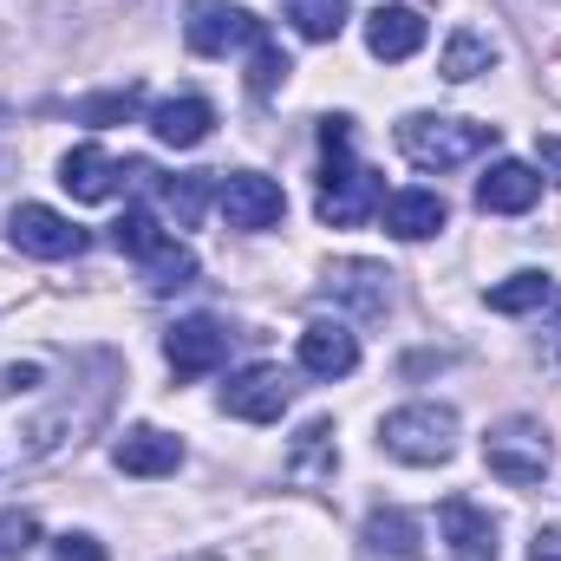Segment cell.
I'll use <instances>...</instances> for the list:
<instances>
[{"instance_id":"ac0fdd59","label":"cell","mask_w":561,"mask_h":561,"mask_svg":"<svg viewBox=\"0 0 561 561\" xmlns=\"http://www.w3.org/2000/svg\"><path fill=\"white\" fill-rule=\"evenodd\" d=\"M366 46H373V59H412L424 46V13L419 7H379V13H366Z\"/></svg>"},{"instance_id":"d4e9b609","label":"cell","mask_w":561,"mask_h":561,"mask_svg":"<svg viewBox=\"0 0 561 561\" xmlns=\"http://www.w3.org/2000/svg\"><path fill=\"white\" fill-rule=\"evenodd\" d=\"M209 176H216V170H190V176L157 183V203L176 216V229H196V216H203V203H209Z\"/></svg>"},{"instance_id":"4dcf8cb0","label":"cell","mask_w":561,"mask_h":561,"mask_svg":"<svg viewBox=\"0 0 561 561\" xmlns=\"http://www.w3.org/2000/svg\"><path fill=\"white\" fill-rule=\"evenodd\" d=\"M53 561H112V556H105L92 536H59V542H53Z\"/></svg>"},{"instance_id":"e0dca14e","label":"cell","mask_w":561,"mask_h":561,"mask_svg":"<svg viewBox=\"0 0 561 561\" xmlns=\"http://www.w3.org/2000/svg\"><path fill=\"white\" fill-rule=\"evenodd\" d=\"M209 125H216V105L196 99V92L150 105V131H157V144H170V150H196V144L209 138Z\"/></svg>"},{"instance_id":"f546056e","label":"cell","mask_w":561,"mask_h":561,"mask_svg":"<svg viewBox=\"0 0 561 561\" xmlns=\"http://www.w3.org/2000/svg\"><path fill=\"white\" fill-rule=\"evenodd\" d=\"M33 542H39V523L26 510H0V561H20Z\"/></svg>"},{"instance_id":"8fae6325","label":"cell","mask_w":561,"mask_h":561,"mask_svg":"<svg viewBox=\"0 0 561 561\" xmlns=\"http://www.w3.org/2000/svg\"><path fill=\"white\" fill-rule=\"evenodd\" d=\"M437 529H444V549L450 561H496V516L483 510V503H470V496H444V510H437Z\"/></svg>"},{"instance_id":"f1b7e54d","label":"cell","mask_w":561,"mask_h":561,"mask_svg":"<svg viewBox=\"0 0 561 561\" xmlns=\"http://www.w3.org/2000/svg\"><path fill=\"white\" fill-rule=\"evenodd\" d=\"M138 105H144L138 85H118V92H99V99H85V105H79V118H85V125H118V118H131Z\"/></svg>"},{"instance_id":"52a82bcc","label":"cell","mask_w":561,"mask_h":561,"mask_svg":"<svg viewBox=\"0 0 561 561\" xmlns=\"http://www.w3.org/2000/svg\"><path fill=\"white\" fill-rule=\"evenodd\" d=\"M216 203H222V222L242 229V236H262V229H275L280 216H287L280 183L262 176V170H229V176L216 183Z\"/></svg>"},{"instance_id":"603a6c76","label":"cell","mask_w":561,"mask_h":561,"mask_svg":"<svg viewBox=\"0 0 561 561\" xmlns=\"http://www.w3.org/2000/svg\"><path fill=\"white\" fill-rule=\"evenodd\" d=\"M138 268H144V287H150V294H170V287H190V280H196V255H190L176 236H163L150 255H138Z\"/></svg>"},{"instance_id":"ba28073f","label":"cell","mask_w":561,"mask_h":561,"mask_svg":"<svg viewBox=\"0 0 561 561\" xmlns=\"http://www.w3.org/2000/svg\"><path fill=\"white\" fill-rule=\"evenodd\" d=\"M294 405V373L262 359V366H242L229 386H222V412L242 424H275L280 412Z\"/></svg>"},{"instance_id":"cb8c5ba5","label":"cell","mask_w":561,"mask_h":561,"mask_svg":"<svg viewBox=\"0 0 561 561\" xmlns=\"http://www.w3.org/2000/svg\"><path fill=\"white\" fill-rule=\"evenodd\" d=\"M556 294V280L542 275V268H523V275H510V280H496L483 300H490V313H536L542 300Z\"/></svg>"},{"instance_id":"83f0119b","label":"cell","mask_w":561,"mask_h":561,"mask_svg":"<svg viewBox=\"0 0 561 561\" xmlns=\"http://www.w3.org/2000/svg\"><path fill=\"white\" fill-rule=\"evenodd\" d=\"M112 242L138 262V255H150V249L163 242V229H157V216H150V209H125V216L112 222Z\"/></svg>"},{"instance_id":"836d02e7","label":"cell","mask_w":561,"mask_h":561,"mask_svg":"<svg viewBox=\"0 0 561 561\" xmlns=\"http://www.w3.org/2000/svg\"><path fill=\"white\" fill-rule=\"evenodd\" d=\"M183 561H209V556H183Z\"/></svg>"},{"instance_id":"6da1fadb","label":"cell","mask_w":561,"mask_h":561,"mask_svg":"<svg viewBox=\"0 0 561 561\" xmlns=\"http://www.w3.org/2000/svg\"><path fill=\"white\" fill-rule=\"evenodd\" d=\"M118 366L105 353H20L0 359V477L46 463L105 419Z\"/></svg>"},{"instance_id":"e575fe53","label":"cell","mask_w":561,"mask_h":561,"mask_svg":"<svg viewBox=\"0 0 561 561\" xmlns=\"http://www.w3.org/2000/svg\"><path fill=\"white\" fill-rule=\"evenodd\" d=\"M0 118H7V105H0Z\"/></svg>"},{"instance_id":"484cf974","label":"cell","mask_w":561,"mask_h":561,"mask_svg":"<svg viewBox=\"0 0 561 561\" xmlns=\"http://www.w3.org/2000/svg\"><path fill=\"white\" fill-rule=\"evenodd\" d=\"M287 20H294V33L300 39H340V26H346V0H287Z\"/></svg>"},{"instance_id":"7c38bea8","label":"cell","mask_w":561,"mask_h":561,"mask_svg":"<svg viewBox=\"0 0 561 561\" xmlns=\"http://www.w3.org/2000/svg\"><path fill=\"white\" fill-rule=\"evenodd\" d=\"M327 294H333L340 307H353L359 320H379V313L392 307V268H386V262H359V255H346V262L327 268Z\"/></svg>"},{"instance_id":"44dd1931","label":"cell","mask_w":561,"mask_h":561,"mask_svg":"<svg viewBox=\"0 0 561 561\" xmlns=\"http://www.w3.org/2000/svg\"><path fill=\"white\" fill-rule=\"evenodd\" d=\"M366 549L373 556H392V561H412L424 549V523L412 510H373L366 516Z\"/></svg>"},{"instance_id":"d6a6232c","label":"cell","mask_w":561,"mask_h":561,"mask_svg":"<svg viewBox=\"0 0 561 561\" xmlns=\"http://www.w3.org/2000/svg\"><path fill=\"white\" fill-rule=\"evenodd\" d=\"M536 157H542V170L561 183V138H542V144H536Z\"/></svg>"},{"instance_id":"7a4b0ae2","label":"cell","mask_w":561,"mask_h":561,"mask_svg":"<svg viewBox=\"0 0 561 561\" xmlns=\"http://www.w3.org/2000/svg\"><path fill=\"white\" fill-rule=\"evenodd\" d=\"M320 144H327V170H320V196H313L320 222L327 229H353L373 209H386V183L366 163H353V118H327Z\"/></svg>"},{"instance_id":"3957f363","label":"cell","mask_w":561,"mask_h":561,"mask_svg":"<svg viewBox=\"0 0 561 561\" xmlns=\"http://www.w3.org/2000/svg\"><path fill=\"white\" fill-rule=\"evenodd\" d=\"M399 150L419 163V170H457L483 150H496V125H477V118H444V112H405L399 118Z\"/></svg>"},{"instance_id":"2e32d148","label":"cell","mask_w":561,"mask_h":561,"mask_svg":"<svg viewBox=\"0 0 561 561\" xmlns=\"http://www.w3.org/2000/svg\"><path fill=\"white\" fill-rule=\"evenodd\" d=\"M112 463H118L125 477H176L183 444H176L170 431H157V424H138V431H125V437L112 444Z\"/></svg>"},{"instance_id":"5bb4252c","label":"cell","mask_w":561,"mask_h":561,"mask_svg":"<svg viewBox=\"0 0 561 561\" xmlns=\"http://www.w3.org/2000/svg\"><path fill=\"white\" fill-rule=\"evenodd\" d=\"M59 183L72 190V203H112L125 190V163L99 144H79V150L59 157Z\"/></svg>"},{"instance_id":"9c48e42d","label":"cell","mask_w":561,"mask_h":561,"mask_svg":"<svg viewBox=\"0 0 561 561\" xmlns=\"http://www.w3.org/2000/svg\"><path fill=\"white\" fill-rule=\"evenodd\" d=\"M7 242H13L20 255H33V262H66V255L85 249V229L66 222V216L46 209V203H20V209L7 216Z\"/></svg>"},{"instance_id":"4fadbf2b","label":"cell","mask_w":561,"mask_h":561,"mask_svg":"<svg viewBox=\"0 0 561 561\" xmlns=\"http://www.w3.org/2000/svg\"><path fill=\"white\" fill-rule=\"evenodd\" d=\"M536 196H542L536 163L496 157V163L477 176V209H483V216H523V209H536Z\"/></svg>"},{"instance_id":"4316f807","label":"cell","mask_w":561,"mask_h":561,"mask_svg":"<svg viewBox=\"0 0 561 561\" xmlns=\"http://www.w3.org/2000/svg\"><path fill=\"white\" fill-rule=\"evenodd\" d=\"M280 79H287V53H280L275 39L262 33V39L249 46V92H255V99H268Z\"/></svg>"},{"instance_id":"1f68e13d","label":"cell","mask_w":561,"mask_h":561,"mask_svg":"<svg viewBox=\"0 0 561 561\" xmlns=\"http://www.w3.org/2000/svg\"><path fill=\"white\" fill-rule=\"evenodd\" d=\"M529 561H561V523L536 529V549H529Z\"/></svg>"},{"instance_id":"8992f818","label":"cell","mask_w":561,"mask_h":561,"mask_svg":"<svg viewBox=\"0 0 561 561\" xmlns=\"http://www.w3.org/2000/svg\"><path fill=\"white\" fill-rule=\"evenodd\" d=\"M268 26L249 13V7H236V0H190V13H183V39H190V53H203V59H229V53H242V46H255Z\"/></svg>"},{"instance_id":"7402d4cb","label":"cell","mask_w":561,"mask_h":561,"mask_svg":"<svg viewBox=\"0 0 561 561\" xmlns=\"http://www.w3.org/2000/svg\"><path fill=\"white\" fill-rule=\"evenodd\" d=\"M340 470V450H333V424L313 419L300 437H294V450H287V477L294 483H327Z\"/></svg>"},{"instance_id":"5b68a950","label":"cell","mask_w":561,"mask_h":561,"mask_svg":"<svg viewBox=\"0 0 561 561\" xmlns=\"http://www.w3.org/2000/svg\"><path fill=\"white\" fill-rule=\"evenodd\" d=\"M483 463H490V477H503V483H516V490H536L542 477H549V463H556V444H549V424L542 419H503L490 424V437H483Z\"/></svg>"},{"instance_id":"d6986e66","label":"cell","mask_w":561,"mask_h":561,"mask_svg":"<svg viewBox=\"0 0 561 561\" xmlns=\"http://www.w3.org/2000/svg\"><path fill=\"white\" fill-rule=\"evenodd\" d=\"M503 59V46L483 33V26H457L450 39H444V53H437V79H450V85H470L477 72H490Z\"/></svg>"},{"instance_id":"ffe728a7","label":"cell","mask_w":561,"mask_h":561,"mask_svg":"<svg viewBox=\"0 0 561 561\" xmlns=\"http://www.w3.org/2000/svg\"><path fill=\"white\" fill-rule=\"evenodd\" d=\"M444 222H450V209H444L437 190H399V196H386V229H392L399 242H424V236H437Z\"/></svg>"},{"instance_id":"30bf717a","label":"cell","mask_w":561,"mask_h":561,"mask_svg":"<svg viewBox=\"0 0 561 561\" xmlns=\"http://www.w3.org/2000/svg\"><path fill=\"white\" fill-rule=\"evenodd\" d=\"M229 327L222 320H209V313H190V320H176L170 333H163V359H170V373L176 379H203V373H216L222 359H229Z\"/></svg>"},{"instance_id":"9a60e30c","label":"cell","mask_w":561,"mask_h":561,"mask_svg":"<svg viewBox=\"0 0 561 561\" xmlns=\"http://www.w3.org/2000/svg\"><path fill=\"white\" fill-rule=\"evenodd\" d=\"M300 366L313 379H346L359 366V340L340 327V320H307L300 327Z\"/></svg>"},{"instance_id":"277c9868","label":"cell","mask_w":561,"mask_h":561,"mask_svg":"<svg viewBox=\"0 0 561 561\" xmlns=\"http://www.w3.org/2000/svg\"><path fill=\"white\" fill-rule=\"evenodd\" d=\"M379 450L399 463H450L457 457V412L450 405H399L379 419Z\"/></svg>"}]
</instances>
